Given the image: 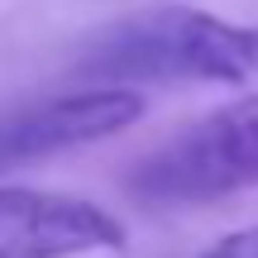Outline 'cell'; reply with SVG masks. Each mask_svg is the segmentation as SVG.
<instances>
[{
  "mask_svg": "<svg viewBox=\"0 0 258 258\" xmlns=\"http://www.w3.org/2000/svg\"><path fill=\"white\" fill-rule=\"evenodd\" d=\"M124 225L105 206L43 186H0V258H82L124 249Z\"/></svg>",
  "mask_w": 258,
  "mask_h": 258,
  "instance_id": "277c9868",
  "label": "cell"
},
{
  "mask_svg": "<svg viewBox=\"0 0 258 258\" xmlns=\"http://www.w3.org/2000/svg\"><path fill=\"white\" fill-rule=\"evenodd\" d=\"M201 258H258V225L225 234V239H220V244H211Z\"/></svg>",
  "mask_w": 258,
  "mask_h": 258,
  "instance_id": "5b68a950",
  "label": "cell"
},
{
  "mask_svg": "<svg viewBox=\"0 0 258 258\" xmlns=\"http://www.w3.org/2000/svg\"><path fill=\"white\" fill-rule=\"evenodd\" d=\"M101 82H258V29L196 5H148L96 34L82 57Z\"/></svg>",
  "mask_w": 258,
  "mask_h": 258,
  "instance_id": "6da1fadb",
  "label": "cell"
},
{
  "mask_svg": "<svg viewBox=\"0 0 258 258\" xmlns=\"http://www.w3.org/2000/svg\"><path fill=\"white\" fill-rule=\"evenodd\" d=\"M144 110H148V101L129 82L91 86V91H72V96H48L38 105H24V110L0 120V172L43 163L53 153L96 144V139H110L134 120H144Z\"/></svg>",
  "mask_w": 258,
  "mask_h": 258,
  "instance_id": "3957f363",
  "label": "cell"
},
{
  "mask_svg": "<svg viewBox=\"0 0 258 258\" xmlns=\"http://www.w3.org/2000/svg\"><path fill=\"white\" fill-rule=\"evenodd\" d=\"M244 186H258V96L201 115L129 177V191L148 206H201Z\"/></svg>",
  "mask_w": 258,
  "mask_h": 258,
  "instance_id": "7a4b0ae2",
  "label": "cell"
}]
</instances>
